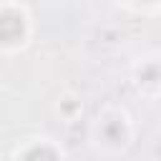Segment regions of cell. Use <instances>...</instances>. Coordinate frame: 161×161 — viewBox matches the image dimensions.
Returning a JSON list of instances; mask_svg holds the SVG:
<instances>
[{
	"label": "cell",
	"mask_w": 161,
	"mask_h": 161,
	"mask_svg": "<svg viewBox=\"0 0 161 161\" xmlns=\"http://www.w3.org/2000/svg\"><path fill=\"white\" fill-rule=\"evenodd\" d=\"M25 33V23L18 13H0V43H18Z\"/></svg>",
	"instance_id": "1"
},
{
	"label": "cell",
	"mask_w": 161,
	"mask_h": 161,
	"mask_svg": "<svg viewBox=\"0 0 161 161\" xmlns=\"http://www.w3.org/2000/svg\"><path fill=\"white\" fill-rule=\"evenodd\" d=\"M101 133H103V138H106L108 143H121V141H123V136H126V131H123L121 121H106V123H103V128H101Z\"/></svg>",
	"instance_id": "2"
},
{
	"label": "cell",
	"mask_w": 161,
	"mask_h": 161,
	"mask_svg": "<svg viewBox=\"0 0 161 161\" xmlns=\"http://www.w3.org/2000/svg\"><path fill=\"white\" fill-rule=\"evenodd\" d=\"M23 161H58V156H55V151L48 148V146H35V148H30V151L23 156Z\"/></svg>",
	"instance_id": "3"
}]
</instances>
